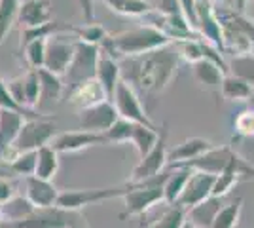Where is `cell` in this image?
I'll return each mask as SVG.
<instances>
[{"label":"cell","instance_id":"cell-5","mask_svg":"<svg viewBox=\"0 0 254 228\" xmlns=\"http://www.w3.org/2000/svg\"><path fill=\"white\" fill-rule=\"evenodd\" d=\"M13 228H89L80 211H68L59 206L36 207L23 223Z\"/></svg>","mask_w":254,"mask_h":228},{"label":"cell","instance_id":"cell-3","mask_svg":"<svg viewBox=\"0 0 254 228\" xmlns=\"http://www.w3.org/2000/svg\"><path fill=\"white\" fill-rule=\"evenodd\" d=\"M175 167H188L193 171H205L212 175L237 173L241 179H254V165L249 160H245L239 152L233 151L230 145L212 147L211 151L201 154L199 158Z\"/></svg>","mask_w":254,"mask_h":228},{"label":"cell","instance_id":"cell-24","mask_svg":"<svg viewBox=\"0 0 254 228\" xmlns=\"http://www.w3.org/2000/svg\"><path fill=\"white\" fill-rule=\"evenodd\" d=\"M222 200L224 198L211 196L209 200L201 202L199 206L191 207L188 211V221H191L195 227L199 228H212L214 219L218 215V211L222 209Z\"/></svg>","mask_w":254,"mask_h":228},{"label":"cell","instance_id":"cell-54","mask_svg":"<svg viewBox=\"0 0 254 228\" xmlns=\"http://www.w3.org/2000/svg\"><path fill=\"white\" fill-rule=\"evenodd\" d=\"M253 4H254V0H253Z\"/></svg>","mask_w":254,"mask_h":228},{"label":"cell","instance_id":"cell-43","mask_svg":"<svg viewBox=\"0 0 254 228\" xmlns=\"http://www.w3.org/2000/svg\"><path fill=\"white\" fill-rule=\"evenodd\" d=\"M180 8H182V13L184 17L188 19L190 27L197 33V10H195V0H179Z\"/></svg>","mask_w":254,"mask_h":228},{"label":"cell","instance_id":"cell-22","mask_svg":"<svg viewBox=\"0 0 254 228\" xmlns=\"http://www.w3.org/2000/svg\"><path fill=\"white\" fill-rule=\"evenodd\" d=\"M34 209L36 207L32 206V202L27 196L15 194L4 206H0V225L15 227V225H19L29 217Z\"/></svg>","mask_w":254,"mask_h":228},{"label":"cell","instance_id":"cell-39","mask_svg":"<svg viewBox=\"0 0 254 228\" xmlns=\"http://www.w3.org/2000/svg\"><path fill=\"white\" fill-rule=\"evenodd\" d=\"M25 80V107L29 110L38 109L40 103V76L38 71H29L23 76Z\"/></svg>","mask_w":254,"mask_h":228},{"label":"cell","instance_id":"cell-25","mask_svg":"<svg viewBox=\"0 0 254 228\" xmlns=\"http://www.w3.org/2000/svg\"><path fill=\"white\" fill-rule=\"evenodd\" d=\"M220 95H222L224 99H228V101H233V103H247V101L253 99L254 87L251 86L249 82H245L243 78L233 76L228 73L222 80Z\"/></svg>","mask_w":254,"mask_h":228},{"label":"cell","instance_id":"cell-48","mask_svg":"<svg viewBox=\"0 0 254 228\" xmlns=\"http://www.w3.org/2000/svg\"><path fill=\"white\" fill-rule=\"evenodd\" d=\"M218 2V6H228V8H233V0H214Z\"/></svg>","mask_w":254,"mask_h":228},{"label":"cell","instance_id":"cell-11","mask_svg":"<svg viewBox=\"0 0 254 228\" xmlns=\"http://www.w3.org/2000/svg\"><path fill=\"white\" fill-rule=\"evenodd\" d=\"M74 59V40H66L63 34H55L52 38H48L46 46V63L44 69H48L53 75L63 78L68 71V67Z\"/></svg>","mask_w":254,"mask_h":228},{"label":"cell","instance_id":"cell-42","mask_svg":"<svg viewBox=\"0 0 254 228\" xmlns=\"http://www.w3.org/2000/svg\"><path fill=\"white\" fill-rule=\"evenodd\" d=\"M6 84H8V89H10L11 97L15 99V103H17V105H21L23 109H27V107H25V80H23V76L13 78V80L6 82Z\"/></svg>","mask_w":254,"mask_h":228},{"label":"cell","instance_id":"cell-6","mask_svg":"<svg viewBox=\"0 0 254 228\" xmlns=\"http://www.w3.org/2000/svg\"><path fill=\"white\" fill-rule=\"evenodd\" d=\"M99 57H101V46L95 44H87L84 40H74V59L68 67L66 75H64V91L74 87L76 84L91 80L97 76V65H99Z\"/></svg>","mask_w":254,"mask_h":228},{"label":"cell","instance_id":"cell-45","mask_svg":"<svg viewBox=\"0 0 254 228\" xmlns=\"http://www.w3.org/2000/svg\"><path fill=\"white\" fill-rule=\"evenodd\" d=\"M13 196H15V186L6 177H0V206H4Z\"/></svg>","mask_w":254,"mask_h":228},{"label":"cell","instance_id":"cell-28","mask_svg":"<svg viewBox=\"0 0 254 228\" xmlns=\"http://www.w3.org/2000/svg\"><path fill=\"white\" fill-rule=\"evenodd\" d=\"M106 8L116 11L120 15H133V17H146L150 11H154V6L148 0H99Z\"/></svg>","mask_w":254,"mask_h":228},{"label":"cell","instance_id":"cell-36","mask_svg":"<svg viewBox=\"0 0 254 228\" xmlns=\"http://www.w3.org/2000/svg\"><path fill=\"white\" fill-rule=\"evenodd\" d=\"M46 46L48 40H32L27 46H23V55L29 71H40L46 63Z\"/></svg>","mask_w":254,"mask_h":228},{"label":"cell","instance_id":"cell-7","mask_svg":"<svg viewBox=\"0 0 254 228\" xmlns=\"http://www.w3.org/2000/svg\"><path fill=\"white\" fill-rule=\"evenodd\" d=\"M55 122L48 118H31L25 120L21 131L17 135V139L11 147V158L21 154V152H34L42 149L46 145H50L55 137ZM10 158V160H11Z\"/></svg>","mask_w":254,"mask_h":228},{"label":"cell","instance_id":"cell-29","mask_svg":"<svg viewBox=\"0 0 254 228\" xmlns=\"http://www.w3.org/2000/svg\"><path fill=\"white\" fill-rule=\"evenodd\" d=\"M186 221H188V211L184 207L177 204H165L158 219L150 223V228H182Z\"/></svg>","mask_w":254,"mask_h":228},{"label":"cell","instance_id":"cell-23","mask_svg":"<svg viewBox=\"0 0 254 228\" xmlns=\"http://www.w3.org/2000/svg\"><path fill=\"white\" fill-rule=\"evenodd\" d=\"M38 76H40V103H38V109H48L63 97V78L50 73L48 69H40Z\"/></svg>","mask_w":254,"mask_h":228},{"label":"cell","instance_id":"cell-17","mask_svg":"<svg viewBox=\"0 0 254 228\" xmlns=\"http://www.w3.org/2000/svg\"><path fill=\"white\" fill-rule=\"evenodd\" d=\"M25 118L19 112L13 110H0V160H4L11 152V147L21 131Z\"/></svg>","mask_w":254,"mask_h":228},{"label":"cell","instance_id":"cell-53","mask_svg":"<svg viewBox=\"0 0 254 228\" xmlns=\"http://www.w3.org/2000/svg\"><path fill=\"white\" fill-rule=\"evenodd\" d=\"M21 2H27V0H21Z\"/></svg>","mask_w":254,"mask_h":228},{"label":"cell","instance_id":"cell-35","mask_svg":"<svg viewBox=\"0 0 254 228\" xmlns=\"http://www.w3.org/2000/svg\"><path fill=\"white\" fill-rule=\"evenodd\" d=\"M254 137V105L239 110L233 118V139Z\"/></svg>","mask_w":254,"mask_h":228},{"label":"cell","instance_id":"cell-10","mask_svg":"<svg viewBox=\"0 0 254 228\" xmlns=\"http://www.w3.org/2000/svg\"><path fill=\"white\" fill-rule=\"evenodd\" d=\"M112 103H114V107H116L120 118L129 120V122H133V124H142V126H148V128H158V126L148 118L146 110L142 109L138 93L127 84L126 80H122V82L118 84Z\"/></svg>","mask_w":254,"mask_h":228},{"label":"cell","instance_id":"cell-41","mask_svg":"<svg viewBox=\"0 0 254 228\" xmlns=\"http://www.w3.org/2000/svg\"><path fill=\"white\" fill-rule=\"evenodd\" d=\"M243 181L237 173H222L216 175V181H214V188H212V196L216 198H226V196L232 192L235 185Z\"/></svg>","mask_w":254,"mask_h":228},{"label":"cell","instance_id":"cell-37","mask_svg":"<svg viewBox=\"0 0 254 228\" xmlns=\"http://www.w3.org/2000/svg\"><path fill=\"white\" fill-rule=\"evenodd\" d=\"M133 130H135V124L129 122V120L120 118L110 128L108 131H105V141L106 145H120V143H131V137H133Z\"/></svg>","mask_w":254,"mask_h":228},{"label":"cell","instance_id":"cell-52","mask_svg":"<svg viewBox=\"0 0 254 228\" xmlns=\"http://www.w3.org/2000/svg\"><path fill=\"white\" fill-rule=\"evenodd\" d=\"M0 228H13V227H6V225H0Z\"/></svg>","mask_w":254,"mask_h":228},{"label":"cell","instance_id":"cell-18","mask_svg":"<svg viewBox=\"0 0 254 228\" xmlns=\"http://www.w3.org/2000/svg\"><path fill=\"white\" fill-rule=\"evenodd\" d=\"M212 147H214V145H212L209 139L190 137V139H186V141H182L180 145H177L175 149H169V154H167L169 167H175V165H180V163L195 160V158H199L201 154L211 151Z\"/></svg>","mask_w":254,"mask_h":228},{"label":"cell","instance_id":"cell-13","mask_svg":"<svg viewBox=\"0 0 254 228\" xmlns=\"http://www.w3.org/2000/svg\"><path fill=\"white\" fill-rule=\"evenodd\" d=\"M214 181H216V175L205 173V171H193L191 169L190 181H188V185L184 188L182 196L179 198L177 206L184 207L186 211H190L191 207L199 206L201 202L209 200L212 196Z\"/></svg>","mask_w":254,"mask_h":228},{"label":"cell","instance_id":"cell-14","mask_svg":"<svg viewBox=\"0 0 254 228\" xmlns=\"http://www.w3.org/2000/svg\"><path fill=\"white\" fill-rule=\"evenodd\" d=\"M52 145L55 151L59 152H78L89 149L93 145H106L105 135L103 133H93V131H64V133H57L52 139Z\"/></svg>","mask_w":254,"mask_h":228},{"label":"cell","instance_id":"cell-30","mask_svg":"<svg viewBox=\"0 0 254 228\" xmlns=\"http://www.w3.org/2000/svg\"><path fill=\"white\" fill-rule=\"evenodd\" d=\"M158 139H159V128H148V126H142V124H135L131 145L137 149L140 158H144L156 147Z\"/></svg>","mask_w":254,"mask_h":228},{"label":"cell","instance_id":"cell-4","mask_svg":"<svg viewBox=\"0 0 254 228\" xmlns=\"http://www.w3.org/2000/svg\"><path fill=\"white\" fill-rule=\"evenodd\" d=\"M169 177V169L163 173L152 177L142 183H129V190L124 196V211L120 213V219L127 217H146L150 209L158 204H165V190L163 185Z\"/></svg>","mask_w":254,"mask_h":228},{"label":"cell","instance_id":"cell-1","mask_svg":"<svg viewBox=\"0 0 254 228\" xmlns=\"http://www.w3.org/2000/svg\"><path fill=\"white\" fill-rule=\"evenodd\" d=\"M180 61L182 59L177 50V44L163 46L159 50L137 55V57H127L120 61L122 80H126L140 95L154 97L165 91L173 82Z\"/></svg>","mask_w":254,"mask_h":228},{"label":"cell","instance_id":"cell-38","mask_svg":"<svg viewBox=\"0 0 254 228\" xmlns=\"http://www.w3.org/2000/svg\"><path fill=\"white\" fill-rule=\"evenodd\" d=\"M72 33L76 34L78 40H84L87 44H95V46H103V42L108 36L105 27L99 25V23H85L84 27H72Z\"/></svg>","mask_w":254,"mask_h":228},{"label":"cell","instance_id":"cell-47","mask_svg":"<svg viewBox=\"0 0 254 228\" xmlns=\"http://www.w3.org/2000/svg\"><path fill=\"white\" fill-rule=\"evenodd\" d=\"M247 2H249V0H233V10H237L243 13L245 8H247Z\"/></svg>","mask_w":254,"mask_h":228},{"label":"cell","instance_id":"cell-50","mask_svg":"<svg viewBox=\"0 0 254 228\" xmlns=\"http://www.w3.org/2000/svg\"><path fill=\"white\" fill-rule=\"evenodd\" d=\"M138 228H150V223L146 221V217H140V223H138Z\"/></svg>","mask_w":254,"mask_h":228},{"label":"cell","instance_id":"cell-16","mask_svg":"<svg viewBox=\"0 0 254 228\" xmlns=\"http://www.w3.org/2000/svg\"><path fill=\"white\" fill-rule=\"evenodd\" d=\"M25 188H27V198L32 202L34 207H53L59 202V188L53 185L52 181L38 179V177H27L25 179Z\"/></svg>","mask_w":254,"mask_h":228},{"label":"cell","instance_id":"cell-2","mask_svg":"<svg viewBox=\"0 0 254 228\" xmlns=\"http://www.w3.org/2000/svg\"><path fill=\"white\" fill-rule=\"evenodd\" d=\"M169 44L173 42L165 34L146 23V25H140L137 29L122 31L118 34H108L101 46V50L108 55H112L118 61H122L127 57H137V55L159 50V48L169 46Z\"/></svg>","mask_w":254,"mask_h":228},{"label":"cell","instance_id":"cell-9","mask_svg":"<svg viewBox=\"0 0 254 228\" xmlns=\"http://www.w3.org/2000/svg\"><path fill=\"white\" fill-rule=\"evenodd\" d=\"M167 135H169L167 124H161V128H159V139L156 143V147L144 158H140V162L135 165V169L131 173L129 183H142V181H148L152 177L163 173L165 165H169V162H167V154H169Z\"/></svg>","mask_w":254,"mask_h":228},{"label":"cell","instance_id":"cell-51","mask_svg":"<svg viewBox=\"0 0 254 228\" xmlns=\"http://www.w3.org/2000/svg\"><path fill=\"white\" fill-rule=\"evenodd\" d=\"M182 228H199V227H195V225H193L191 221H186V223H184V227H182Z\"/></svg>","mask_w":254,"mask_h":228},{"label":"cell","instance_id":"cell-40","mask_svg":"<svg viewBox=\"0 0 254 228\" xmlns=\"http://www.w3.org/2000/svg\"><path fill=\"white\" fill-rule=\"evenodd\" d=\"M0 110H13V112H19L23 114L25 118H36V114H34V110H27L23 109L21 105H17L15 103V99L11 97L10 89H8V84L0 78Z\"/></svg>","mask_w":254,"mask_h":228},{"label":"cell","instance_id":"cell-12","mask_svg":"<svg viewBox=\"0 0 254 228\" xmlns=\"http://www.w3.org/2000/svg\"><path fill=\"white\" fill-rule=\"evenodd\" d=\"M120 120L116 107L112 101H103L89 109L80 110V130L105 133Z\"/></svg>","mask_w":254,"mask_h":228},{"label":"cell","instance_id":"cell-20","mask_svg":"<svg viewBox=\"0 0 254 228\" xmlns=\"http://www.w3.org/2000/svg\"><path fill=\"white\" fill-rule=\"evenodd\" d=\"M17 23L21 25V29H32V27H40V25H46V23H52L50 2L48 0H27V2H21Z\"/></svg>","mask_w":254,"mask_h":228},{"label":"cell","instance_id":"cell-46","mask_svg":"<svg viewBox=\"0 0 254 228\" xmlns=\"http://www.w3.org/2000/svg\"><path fill=\"white\" fill-rule=\"evenodd\" d=\"M82 8L85 23H95V11H93V0H76Z\"/></svg>","mask_w":254,"mask_h":228},{"label":"cell","instance_id":"cell-33","mask_svg":"<svg viewBox=\"0 0 254 228\" xmlns=\"http://www.w3.org/2000/svg\"><path fill=\"white\" fill-rule=\"evenodd\" d=\"M21 0H0V46L6 40L13 23H17Z\"/></svg>","mask_w":254,"mask_h":228},{"label":"cell","instance_id":"cell-44","mask_svg":"<svg viewBox=\"0 0 254 228\" xmlns=\"http://www.w3.org/2000/svg\"><path fill=\"white\" fill-rule=\"evenodd\" d=\"M156 10L159 13H165V15H184L179 0H159Z\"/></svg>","mask_w":254,"mask_h":228},{"label":"cell","instance_id":"cell-31","mask_svg":"<svg viewBox=\"0 0 254 228\" xmlns=\"http://www.w3.org/2000/svg\"><path fill=\"white\" fill-rule=\"evenodd\" d=\"M241 211H243V198L237 196L228 206H222V209L218 211V215L212 223V228H237Z\"/></svg>","mask_w":254,"mask_h":228},{"label":"cell","instance_id":"cell-27","mask_svg":"<svg viewBox=\"0 0 254 228\" xmlns=\"http://www.w3.org/2000/svg\"><path fill=\"white\" fill-rule=\"evenodd\" d=\"M59 171V152L52 145H46L36 151V171L34 177L52 181Z\"/></svg>","mask_w":254,"mask_h":228},{"label":"cell","instance_id":"cell-21","mask_svg":"<svg viewBox=\"0 0 254 228\" xmlns=\"http://www.w3.org/2000/svg\"><path fill=\"white\" fill-rule=\"evenodd\" d=\"M191 71H193L195 82L201 87H205V91H211L216 97L220 95V87H222V80L226 73L216 63H212L209 59H201V61L191 65Z\"/></svg>","mask_w":254,"mask_h":228},{"label":"cell","instance_id":"cell-32","mask_svg":"<svg viewBox=\"0 0 254 228\" xmlns=\"http://www.w3.org/2000/svg\"><path fill=\"white\" fill-rule=\"evenodd\" d=\"M226 59H228V73L243 78L245 82H249L254 87V54L233 55Z\"/></svg>","mask_w":254,"mask_h":228},{"label":"cell","instance_id":"cell-19","mask_svg":"<svg viewBox=\"0 0 254 228\" xmlns=\"http://www.w3.org/2000/svg\"><path fill=\"white\" fill-rule=\"evenodd\" d=\"M95 78L99 80V84L103 86V89H105L108 101H112V99H114V93H116L118 84L122 82V67H120V61L101 50V57H99Z\"/></svg>","mask_w":254,"mask_h":228},{"label":"cell","instance_id":"cell-34","mask_svg":"<svg viewBox=\"0 0 254 228\" xmlns=\"http://www.w3.org/2000/svg\"><path fill=\"white\" fill-rule=\"evenodd\" d=\"M6 167L10 169L11 175H19V177H32L36 171V151L34 152H21L17 156H13L10 162L6 163Z\"/></svg>","mask_w":254,"mask_h":228},{"label":"cell","instance_id":"cell-49","mask_svg":"<svg viewBox=\"0 0 254 228\" xmlns=\"http://www.w3.org/2000/svg\"><path fill=\"white\" fill-rule=\"evenodd\" d=\"M10 169H8V167H2V165H0V177H6V179H8V177H10Z\"/></svg>","mask_w":254,"mask_h":228},{"label":"cell","instance_id":"cell-8","mask_svg":"<svg viewBox=\"0 0 254 228\" xmlns=\"http://www.w3.org/2000/svg\"><path fill=\"white\" fill-rule=\"evenodd\" d=\"M129 190V183L120 186H108V188H84V190H64L59 196L57 206L68 209V211H80L82 207L106 202L112 198H124Z\"/></svg>","mask_w":254,"mask_h":228},{"label":"cell","instance_id":"cell-26","mask_svg":"<svg viewBox=\"0 0 254 228\" xmlns=\"http://www.w3.org/2000/svg\"><path fill=\"white\" fill-rule=\"evenodd\" d=\"M191 169L188 167H169V177L163 185L165 190V204H177L184 188L190 181Z\"/></svg>","mask_w":254,"mask_h":228},{"label":"cell","instance_id":"cell-15","mask_svg":"<svg viewBox=\"0 0 254 228\" xmlns=\"http://www.w3.org/2000/svg\"><path fill=\"white\" fill-rule=\"evenodd\" d=\"M66 101L70 107L84 110L93 105H99L103 101H108V97H106L103 86L99 84V80L91 78V80H84V82L76 84L74 87L66 89Z\"/></svg>","mask_w":254,"mask_h":228}]
</instances>
